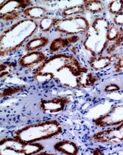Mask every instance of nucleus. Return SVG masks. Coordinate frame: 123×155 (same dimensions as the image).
I'll return each instance as SVG.
<instances>
[{"label": "nucleus", "instance_id": "obj_1", "mask_svg": "<svg viewBox=\"0 0 123 155\" xmlns=\"http://www.w3.org/2000/svg\"><path fill=\"white\" fill-rule=\"evenodd\" d=\"M33 77L41 83L54 80L69 88L89 87L99 80L98 75L68 53H55L48 58L36 67Z\"/></svg>", "mask_w": 123, "mask_h": 155}, {"label": "nucleus", "instance_id": "obj_2", "mask_svg": "<svg viewBox=\"0 0 123 155\" xmlns=\"http://www.w3.org/2000/svg\"><path fill=\"white\" fill-rule=\"evenodd\" d=\"M39 24L35 20L20 19L4 30L0 36L1 56L9 55L19 47L36 32Z\"/></svg>", "mask_w": 123, "mask_h": 155}, {"label": "nucleus", "instance_id": "obj_3", "mask_svg": "<svg viewBox=\"0 0 123 155\" xmlns=\"http://www.w3.org/2000/svg\"><path fill=\"white\" fill-rule=\"evenodd\" d=\"M110 25L106 18L99 16L93 20L84 33L82 45L91 56H98L106 51L110 42L107 32Z\"/></svg>", "mask_w": 123, "mask_h": 155}, {"label": "nucleus", "instance_id": "obj_4", "mask_svg": "<svg viewBox=\"0 0 123 155\" xmlns=\"http://www.w3.org/2000/svg\"><path fill=\"white\" fill-rule=\"evenodd\" d=\"M62 131L60 122L55 119H49L25 125L16 130L13 137L24 142L34 143L55 137Z\"/></svg>", "mask_w": 123, "mask_h": 155}, {"label": "nucleus", "instance_id": "obj_5", "mask_svg": "<svg viewBox=\"0 0 123 155\" xmlns=\"http://www.w3.org/2000/svg\"><path fill=\"white\" fill-rule=\"evenodd\" d=\"M44 148L41 143H27L14 137L3 138L0 141V154L2 155L37 154Z\"/></svg>", "mask_w": 123, "mask_h": 155}, {"label": "nucleus", "instance_id": "obj_6", "mask_svg": "<svg viewBox=\"0 0 123 155\" xmlns=\"http://www.w3.org/2000/svg\"><path fill=\"white\" fill-rule=\"evenodd\" d=\"M90 26L87 19L81 15L55 18L53 28L68 36L85 33Z\"/></svg>", "mask_w": 123, "mask_h": 155}, {"label": "nucleus", "instance_id": "obj_7", "mask_svg": "<svg viewBox=\"0 0 123 155\" xmlns=\"http://www.w3.org/2000/svg\"><path fill=\"white\" fill-rule=\"evenodd\" d=\"M90 141L95 143L115 144L123 141V122L115 126L105 128L92 134Z\"/></svg>", "mask_w": 123, "mask_h": 155}, {"label": "nucleus", "instance_id": "obj_8", "mask_svg": "<svg viewBox=\"0 0 123 155\" xmlns=\"http://www.w3.org/2000/svg\"><path fill=\"white\" fill-rule=\"evenodd\" d=\"M93 122L96 127L101 128L117 125L122 123L123 104L113 105L108 112L93 119Z\"/></svg>", "mask_w": 123, "mask_h": 155}, {"label": "nucleus", "instance_id": "obj_9", "mask_svg": "<svg viewBox=\"0 0 123 155\" xmlns=\"http://www.w3.org/2000/svg\"><path fill=\"white\" fill-rule=\"evenodd\" d=\"M71 102L68 96H57L48 99H42L39 102L40 110L49 114H57L63 111Z\"/></svg>", "mask_w": 123, "mask_h": 155}, {"label": "nucleus", "instance_id": "obj_10", "mask_svg": "<svg viewBox=\"0 0 123 155\" xmlns=\"http://www.w3.org/2000/svg\"><path fill=\"white\" fill-rule=\"evenodd\" d=\"M47 58V55L41 51L28 52L19 59L17 65L24 68H31L36 65L38 67Z\"/></svg>", "mask_w": 123, "mask_h": 155}, {"label": "nucleus", "instance_id": "obj_11", "mask_svg": "<svg viewBox=\"0 0 123 155\" xmlns=\"http://www.w3.org/2000/svg\"><path fill=\"white\" fill-rule=\"evenodd\" d=\"M119 56V54L113 53L107 55L102 54L98 56H90L88 59V63L91 70L94 71L101 70L115 64Z\"/></svg>", "mask_w": 123, "mask_h": 155}, {"label": "nucleus", "instance_id": "obj_12", "mask_svg": "<svg viewBox=\"0 0 123 155\" xmlns=\"http://www.w3.org/2000/svg\"><path fill=\"white\" fill-rule=\"evenodd\" d=\"M31 1H4L0 5V17L16 12H23L26 8L31 6Z\"/></svg>", "mask_w": 123, "mask_h": 155}, {"label": "nucleus", "instance_id": "obj_13", "mask_svg": "<svg viewBox=\"0 0 123 155\" xmlns=\"http://www.w3.org/2000/svg\"><path fill=\"white\" fill-rule=\"evenodd\" d=\"M80 39L78 35L68 36L66 37H58L54 39L49 44L48 50L51 53H57L68 47L76 44Z\"/></svg>", "mask_w": 123, "mask_h": 155}, {"label": "nucleus", "instance_id": "obj_14", "mask_svg": "<svg viewBox=\"0 0 123 155\" xmlns=\"http://www.w3.org/2000/svg\"><path fill=\"white\" fill-rule=\"evenodd\" d=\"M53 148L55 151L65 154L76 155L79 153V147L77 144L71 140L64 139L55 142Z\"/></svg>", "mask_w": 123, "mask_h": 155}, {"label": "nucleus", "instance_id": "obj_15", "mask_svg": "<svg viewBox=\"0 0 123 155\" xmlns=\"http://www.w3.org/2000/svg\"><path fill=\"white\" fill-rule=\"evenodd\" d=\"M22 15L25 18L36 21V19H41L47 16V10L39 5L30 6L22 12Z\"/></svg>", "mask_w": 123, "mask_h": 155}, {"label": "nucleus", "instance_id": "obj_16", "mask_svg": "<svg viewBox=\"0 0 123 155\" xmlns=\"http://www.w3.org/2000/svg\"><path fill=\"white\" fill-rule=\"evenodd\" d=\"M49 43L48 38L46 36H37L28 41L25 45V50L27 52L39 51L46 47Z\"/></svg>", "mask_w": 123, "mask_h": 155}, {"label": "nucleus", "instance_id": "obj_17", "mask_svg": "<svg viewBox=\"0 0 123 155\" xmlns=\"http://www.w3.org/2000/svg\"><path fill=\"white\" fill-rule=\"evenodd\" d=\"M85 10L92 14L101 13L105 10V5L102 1L97 0H86L82 4Z\"/></svg>", "mask_w": 123, "mask_h": 155}, {"label": "nucleus", "instance_id": "obj_18", "mask_svg": "<svg viewBox=\"0 0 123 155\" xmlns=\"http://www.w3.org/2000/svg\"><path fill=\"white\" fill-rule=\"evenodd\" d=\"M86 10L83 5H75L64 8L61 12L60 15L62 18L78 16V15L83 13Z\"/></svg>", "mask_w": 123, "mask_h": 155}, {"label": "nucleus", "instance_id": "obj_19", "mask_svg": "<svg viewBox=\"0 0 123 155\" xmlns=\"http://www.w3.org/2000/svg\"><path fill=\"white\" fill-rule=\"evenodd\" d=\"M26 88L25 85H15L7 87L1 90V97H7L13 96L24 91Z\"/></svg>", "mask_w": 123, "mask_h": 155}, {"label": "nucleus", "instance_id": "obj_20", "mask_svg": "<svg viewBox=\"0 0 123 155\" xmlns=\"http://www.w3.org/2000/svg\"><path fill=\"white\" fill-rule=\"evenodd\" d=\"M123 44V26L119 28V33L118 37L112 42L110 45H109L107 48L106 50V52L107 54H113L118 48L121 47Z\"/></svg>", "mask_w": 123, "mask_h": 155}, {"label": "nucleus", "instance_id": "obj_21", "mask_svg": "<svg viewBox=\"0 0 123 155\" xmlns=\"http://www.w3.org/2000/svg\"><path fill=\"white\" fill-rule=\"evenodd\" d=\"M55 18L47 15L41 19L39 23V27L40 30L43 32L50 31L54 27Z\"/></svg>", "mask_w": 123, "mask_h": 155}, {"label": "nucleus", "instance_id": "obj_22", "mask_svg": "<svg viewBox=\"0 0 123 155\" xmlns=\"http://www.w3.org/2000/svg\"><path fill=\"white\" fill-rule=\"evenodd\" d=\"M108 12L112 15H116L123 10V1L115 0L109 2L107 5Z\"/></svg>", "mask_w": 123, "mask_h": 155}, {"label": "nucleus", "instance_id": "obj_23", "mask_svg": "<svg viewBox=\"0 0 123 155\" xmlns=\"http://www.w3.org/2000/svg\"><path fill=\"white\" fill-rule=\"evenodd\" d=\"M16 67V65L13 62H4L1 64L0 67V76L1 78L6 77L10 74L15 70Z\"/></svg>", "mask_w": 123, "mask_h": 155}, {"label": "nucleus", "instance_id": "obj_24", "mask_svg": "<svg viewBox=\"0 0 123 155\" xmlns=\"http://www.w3.org/2000/svg\"><path fill=\"white\" fill-rule=\"evenodd\" d=\"M119 31V28L118 27L115 25L114 24L110 25L107 32V38L110 42H112L115 41V39L118 37Z\"/></svg>", "mask_w": 123, "mask_h": 155}, {"label": "nucleus", "instance_id": "obj_25", "mask_svg": "<svg viewBox=\"0 0 123 155\" xmlns=\"http://www.w3.org/2000/svg\"><path fill=\"white\" fill-rule=\"evenodd\" d=\"M22 15V12L10 13V14L6 15L2 17H1V19L5 22H11V21H15L16 19H19L21 17Z\"/></svg>", "mask_w": 123, "mask_h": 155}, {"label": "nucleus", "instance_id": "obj_26", "mask_svg": "<svg viewBox=\"0 0 123 155\" xmlns=\"http://www.w3.org/2000/svg\"><path fill=\"white\" fill-rule=\"evenodd\" d=\"M113 71L116 73H123V54L119 56L113 65Z\"/></svg>", "mask_w": 123, "mask_h": 155}, {"label": "nucleus", "instance_id": "obj_27", "mask_svg": "<svg viewBox=\"0 0 123 155\" xmlns=\"http://www.w3.org/2000/svg\"><path fill=\"white\" fill-rule=\"evenodd\" d=\"M113 22L114 25L118 27L123 26V12L114 15Z\"/></svg>", "mask_w": 123, "mask_h": 155}, {"label": "nucleus", "instance_id": "obj_28", "mask_svg": "<svg viewBox=\"0 0 123 155\" xmlns=\"http://www.w3.org/2000/svg\"><path fill=\"white\" fill-rule=\"evenodd\" d=\"M120 90V87L115 83H110L105 86L104 90L106 93H112Z\"/></svg>", "mask_w": 123, "mask_h": 155}, {"label": "nucleus", "instance_id": "obj_29", "mask_svg": "<svg viewBox=\"0 0 123 155\" xmlns=\"http://www.w3.org/2000/svg\"><path fill=\"white\" fill-rule=\"evenodd\" d=\"M92 154H103L104 152L102 151V150L99 147H95L92 150Z\"/></svg>", "mask_w": 123, "mask_h": 155}, {"label": "nucleus", "instance_id": "obj_30", "mask_svg": "<svg viewBox=\"0 0 123 155\" xmlns=\"http://www.w3.org/2000/svg\"><path fill=\"white\" fill-rule=\"evenodd\" d=\"M122 88H123V85H122Z\"/></svg>", "mask_w": 123, "mask_h": 155}]
</instances>
